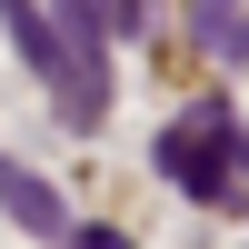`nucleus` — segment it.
<instances>
[{"label":"nucleus","mask_w":249,"mask_h":249,"mask_svg":"<svg viewBox=\"0 0 249 249\" xmlns=\"http://www.w3.org/2000/svg\"><path fill=\"white\" fill-rule=\"evenodd\" d=\"M219 150H230V100H199V110H179L170 130H160L150 160H160L190 199H230V160H219Z\"/></svg>","instance_id":"obj_1"},{"label":"nucleus","mask_w":249,"mask_h":249,"mask_svg":"<svg viewBox=\"0 0 249 249\" xmlns=\"http://www.w3.org/2000/svg\"><path fill=\"white\" fill-rule=\"evenodd\" d=\"M150 20V0H100V30H140Z\"/></svg>","instance_id":"obj_5"},{"label":"nucleus","mask_w":249,"mask_h":249,"mask_svg":"<svg viewBox=\"0 0 249 249\" xmlns=\"http://www.w3.org/2000/svg\"><path fill=\"white\" fill-rule=\"evenodd\" d=\"M70 249H130V239H110V230H70Z\"/></svg>","instance_id":"obj_6"},{"label":"nucleus","mask_w":249,"mask_h":249,"mask_svg":"<svg viewBox=\"0 0 249 249\" xmlns=\"http://www.w3.org/2000/svg\"><path fill=\"white\" fill-rule=\"evenodd\" d=\"M0 210H10L30 239H70V210H60V190H50L40 170H20V160H0Z\"/></svg>","instance_id":"obj_2"},{"label":"nucleus","mask_w":249,"mask_h":249,"mask_svg":"<svg viewBox=\"0 0 249 249\" xmlns=\"http://www.w3.org/2000/svg\"><path fill=\"white\" fill-rule=\"evenodd\" d=\"M0 20H10V40L30 50V70L60 90V30H50V10H40V0H0Z\"/></svg>","instance_id":"obj_3"},{"label":"nucleus","mask_w":249,"mask_h":249,"mask_svg":"<svg viewBox=\"0 0 249 249\" xmlns=\"http://www.w3.org/2000/svg\"><path fill=\"white\" fill-rule=\"evenodd\" d=\"M190 20H199V40H210L219 60H249V10H230V0H199Z\"/></svg>","instance_id":"obj_4"}]
</instances>
